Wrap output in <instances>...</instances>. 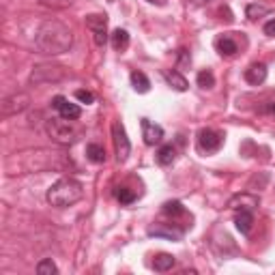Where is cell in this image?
<instances>
[{
  "label": "cell",
  "instance_id": "7a4b0ae2",
  "mask_svg": "<svg viewBox=\"0 0 275 275\" xmlns=\"http://www.w3.org/2000/svg\"><path fill=\"white\" fill-rule=\"evenodd\" d=\"M84 196V187L80 181L75 179H58L50 189H47V202L56 209H67L75 202H80Z\"/></svg>",
  "mask_w": 275,
  "mask_h": 275
},
{
  "label": "cell",
  "instance_id": "7402d4cb",
  "mask_svg": "<svg viewBox=\"0 0 275 275\" xmlns=\"http://www.w3.org/2000/svg\"><path fill=\"white\" fill-rule=\"evenodd\" d=\"M245 13H248L250 19H254V22H256L258 17H264V15L269 13V7H264V5H250L248 9H245Z\"/></svg>",
  "mask_w": 275,
  "mask_h": 275
},
{
  "label": "cell",
  "instance_id": "277c9868",
  "mask_svg": "<svg viewBox=\"0 0 275 275\" xmlns=\"http://www.w3.org/2000/svg\"><path fill=\"white\" fill-rule=\"evenodd\" d=\"M112 140H114V149H116L119 161H127V157L131 153V142H129V138H127L125 127L119 121L112 123Z\"/></svg>",
  "mask_w": 275,
  "mask_h": 275
},
{
  "label": "cell",
  "instance_id": "9c48e42d",
  "mask_svg": "<svg viewBox=\"0 0 275 275\" xmlns=\"http://www.w3.org/2000/svg\"><path fill=\"white\" fill-rule=\"evenodd\" d=\"M258 204H260L258 196H254L250 191H243V194L232 196V198L228 200V209H232V211H254V209H258Z\"/></svg>",
  "mask_w": 275,
  "mask_h": 275
},
{
  "label": "cell",
  "instance_id": "52a82bcc",
  "mask_svg": "<svg viewBox=\"0 0 275 275\" xmlns=\"http://www.w3.org/2000/svg\"><path fill=\"white\" fill-rule=\"evenodd\" d=\"M65 75L63 67H56V65H39L35 67V71L31 73V82L33 84H41V82H56Z\"/></svg>",
  "mask_w": 275,
  "mask_h": 275
},
{
  "label": "cell",
  "instance_id": "f1b7e54d",
  "mask_svg": "<svg viewBox=\"0 0 275 275\" xmlns=\"http://www.w3.org/2000/svg\"><path fill=\"white\" fill-rule=\"evenodd\" d=\"M264 35L275 37V17H273V19H269V22L264 24Z\"/></svg>",
  "mask_w": 275,
  "mask_h": 275
},
{
  "label": "cell",
  "instance_id": "2e32d148",
  "mask_svg": "<svg viewBox=\"0 0 275 275\" xmlns=\"http://www.w3.org/2000/svg\"><path fill=\"white\" fill-rule=\"evenodd\" d=\"M131 86L138 93H149L151 91V80L142 71H131Z\"/></svg>",
  "mask_w": 275,
  "mask_h": 275
},
{
  "label": "cell",
  "instance_id": "8fae6325",
  "mask_svg": "<svg viewBox=\"0 0 275 275\" xmlns=\"http://www.w3.org/2000/svg\"><path fill=\"white\" fill-rule=\"evenodd\" d=\"M140 125H142V138H144L146 146H155V144H159L163 140V129L159 125L151 123L149 119H142Z\"/></svg>",
  "mask_w": 275,
  "mask_h": 275
},
{
  "label": "cell",
  "instance_id": "5bb4252c",
  "mask_svg": "<svg viewBox=\"0 0 275 275\" xmlns=\"http://www.w3.org/2000/svg\"><path fill=\"white\" fill-rule=\"evenodd\" d=\"M174 264H176V260H174L172 254H157L155 260H153V269L163 273V271H170Z\"/></svg>",
  "mask_w": 275,
  "mask_h": 275
},
{
  "label": "cell",
  "instance_id": "7c38bea8",
  "mask_svg": "<svg viewBox=\"0 0 275 275\" xmlns=\"http://www.w3.org/2000/svg\"><path fill=\"white\" fill-rule=\"evenodd\" d=\"M245 80L252 86H260L264 80H267V65L264 63H254L245 69Z\"/></svg>",
  "mask_w": 275,
  "mask_h": 275
},
{
  "label": "cell",
  "instance_id": "ba28073f",
  "mask_svg": "<svg viewBox=\"0 0 275 275\" xmlns=\"http://www.w3.org/2000/svg\"><path fill=\"white\" fill-rule=\"evenodd\" d=\"M52 105H54V110H58V114H61V119L75 121V119H80V116H82L80 105H75V103H71L69 99H65L63 95H56L54 99H52Z\"/></svg>",
  "mask_w": 275,
  "mask_h": 275
},
{
  "label": "cell",
  "instance_id": "e0dca14e",
  "mask_svg": "<svg viewBox=\"0 0 275 275\" xmlns=\"http://www.w3.org/2000/svg\"><path fill=\"white\" fill-rule=\"evenodd\" d=\"M176 159V149L172 144H163L159 151H157V161L161 166H172Z\"/></svg>",
  "mask_w": 275,
  "mask_h": 275
},
{
  "label": "cell",
  "instance_id": "4dcf8cb0",
  "mask_svg": "<svg viewBox=\"0 0 275 275\" xmlns=\"http://www.w3.org/2000/svg\"><path fill=\"white\" fill-rule=\"evenodd\" d=\"M149 3H153V5H163V0H149Z\"/></svg>",
  "mask_w": 275,
  "mask_h": 275
},
{
  "label": "cell",
  "instance_id": "ffe728a7",
  "mask_svg": "<svg viewBox=\"0 0 275 275\" xmlns=\"http://www.w3.org/2000/svg\"><path fill=\"white\" fill-rule=\"evenodd\" d=\"M86 157L93 163H103L105 161V149L101 144H88L86 146Z\"/></svg>",
  "mask_w": 275,
  "mask_h": 275
},
{
  "label": "cell",
  "instance_id": "83f0119b",
  "mask_svg": "<svg viewBox=\"0 0 275 275\" xmlns=\"http://www.w3.org/2000/svg\"><path fill=\"white\" fill-rule=\"evenodd\" d=\"M75 97H77V101H82V103H95V95L91 91H84V88H80V91H75Z\"/></svg>",
  "mask_w": 275,
  "mask_h": 275
},
{
  "label": "cell",
  "instance_id": "6da1fadb",
  "mask_svg": "<svg viewBox=\"0 0 275 275\" xmlns=\"http://www.w3.org/2000/svg\"><path fill=\"white\" fill-rule=\"evenodd\" d=\"M35 45L43 54H52V56L65 54L73 45V35L61 22H43L41 28L37 31Z\"/></svg>",
  "mask_w": 275,
  "mask_h": 275
},
{
  "label": "cell",
  "instance_id": "603a6c76",
  "mask_svg": "<svg viewBox=\"0 0 275 275\" xmlns=\"http://www.w3.org/2000/svg\"><path fill=\"white\" fill-rule=\"evenodd\" d=\"M196 82H198V86L200 88H213L215 86V75H213V71H200L198 73V77H196Z\"/></svg>",
  "mask_w": 275,
  "mask_h": 275
},
{
  "label": "cell",
  "instance_id": "5b68a950",
  "mask_svg": "<svg viewBox=\"0 0 275 275\" xmlns=\"http://www.w3.org/2000/svg\"><path fill=\"white\" fill-rule=\"evenodd\" d=\"M86 26L91 28L95 35V43L105 45V41H107V15H103V13L86 15Z\"/></svg>",
  "mask_w": 275,
  "mask_h": 275
},
{
  "label": "cell",
  "instance_id": "30bf717a",
  "mask_svg": "<svg viewBox=\"0 0 275 275\" xmlns=\"http://www.w3.org/2000/svg\"><path fill=\"white\" fill-rule=\"evenodd\" d=\"M28 95H24V93H15V95H11V97H7V99L3 101V116L5 119H9V116H13V114H17V112H22V110H26L28 107Z\"/></svg>",
  "mask_w": 275,
  "mask_h": 275
},
{
  "label": "cell",
  "instance_id": "9a60e30c",
  "mask_svg": "<svg viewBox=\"0 0 275 275\" xmlns=\"http://www.w3.org/2000/svg\"><path fill=\"white\" fill-rule=\"evenodd\" d=\"M215 45H217V52H219L222 56H234V54L239 52L237 43H234L230 37H226V35H224V37H219L217 41H215Z\"/></svg>",
  "mask_w": 275,
  "mask_h": 275
},
{
  "label": "cell",
  "instance_id": "ac0fdd59",
  "mask_svg": "<svg viewBox=\"0 0 275 275\" xmlns=\"http://www.w3.org/2000/svg\"><path fill=\"white\" fill-rule=\"evenodd\" d=\"M166 80H168V84L174 88V91H179V93H185L189 88L187 80H185L179 71H168V73H166Z\"/></svg>",
  "mask_w": 275,
  "mask_h": 275
},
{
  "label": "cell",
  "instance_id": "4fadbf2b",
  "mask_svg": "<svg viewBox=\"0 0 275 275\" xmlns=\"http://www.w3.org/2000/svg\"><path fill=\"white\" fill-rule=\"evenodd\" d=\"M252 224H254V215L252 211H239L237 217H234V226L241 234H250L252 232Z\"/></svg>",
  "mask_w": 275,
  "mask_h": 275
},
{
  "label": "cell",
  "instance_id": "44dd1931",
  "mask_svg": "<svg viewBox=\"0 0 275 275\" xmlns=\"http://www.w3.org/2000/svg\"><path fill=\"white\" fill-rule=\"evenodd\" d=\"M37 273H39V275H56V273H58V267L54 264L52 258H43L41 262L37 264Z\"/></svg>",
  "mask_w": 275,
  "mask_h": 275
},
{
  "label": "cell",
  "instance_id": "d6986e66",
  "mask_svg": "<svg viewBox=\"0 0 275 275\" xmlns=\"http://www.w3.org/2000/svg\"><path fill=\"white\" fill-rule=\"evenodd\" d=\"M110 41H112L114 50H125V47L129 45V33L123 31V28H116V31L110 35Z\"/></svg>",
  "mask_w": 275,
  "mask_h": 275
},
{
  "label": "cell",
  "instance_id": "484cf974",
  "mask_svg": "<svg viewBox=\"0 0 275 275\" xmlns=\"http://www.w3.org/2000/svg\"><path fill=\"white\" fill-rule=\"evenodd\" d=\"M149 234H151V237H168V239H172V241H179V239H181V232H179V230H161V228H153V230H149Z\"/></svg>",
  "mask_w": 275,
  "mask_h": 275
},
{
  "label": "cell",
  "instance_id": "8992f818",
  "mask_svg": "<svg viewBox=\"0 0 275 275\" xmlns=\"http://www.w3.org/2000/svg\"><path fill=\"white\" fill-rule=\"evenodd\" d=\"M224 144V135L213 129H200L198 131V149L202 153H217Z\"/></svg>",
  "mask_w": 275,
  "mask_h": 275
},
{
  "label": "cell",
  "instance_id": "1f68e13d",
  "mask_svg": "<svg viewBox=\"0 0 275 275\" xmlns=\"http://www.w3.org/2000/svg\"><path fill=\"white\" fill-rule=\"evenodd\" d=\"M269 110H271V112L275 114V103H271V107H269Z\"/></svg>",
  "mask_w": 275,
  "mask_h": 275
},
{
  "label": "cell",
  "instance_id": "cb8c5ba5",
  "mask_svg": "<svg viewBox=\"0 0 275 275\" xmlns=\"http://www.w3.org/2000/svg\"><path fill=\"white\" fill-rule=\"evenodd\" d=\"M116 200H119L121 204H131L135 200V194L129 189V187H116Z\"/></svg>",
  "mask_w": 275,
  "mask_h": 275
},
{
  "label": "cell",
  "instance_id": "3957f363",
  "mask_svg": "<svg viewBox=\"0 0 275 275\" xmlns=\"http://www.w3.org/2000/svg\"><path fill=\"white\" fill-rule=\"evenodd\" d=\"M47 133H50L58 144H71L75 140V131L69 127L67 119H52L47 121Z\"/></svg>",
  "mask_w": 275,
  "mask_h": 275
},
{
  "label": "cell",
  "instance_id": "f546056e",
  "mask_svg": "<svg viewBox=\"0 0 275 275\" xmlns=\"http://www.w3.org/2000/svg\"><path fill=\"white\" fill-rule=\"evenodd\" d=\"M209 3H213V0H191L194 7H204V5H209Z\"/></svg>",
  "mask_w": 275,
  "mask_h": 275
},
{
  "label": "cell",
  "instance_id": "4316f807",
  "mask_svg": "<svg viewBox=\"0 0 275 275\" xmlns=\"http://www.w3.org/2000/svg\"><path fill=\"white\" fill-rule=\"evenodd\" d=\"M39 3L47 9H69L75 0H39Z\"/></svg>",
  "mask_w": 275,
  "mask_h": 275
},
{
  "label": "cell",
  "instance_id": "d4e9b609",
  "mask_svg": "<svg viewBox=\"0 0 275 275\" xmlns=\"http://www.w3.org/2000/svg\"><path fill=\"white\" fill-rule=\"evenodd\" d=\"M163 213L166 215H172V217H176V215H183L185 209H183V204L179 200H168L163 204Z\"/></svg>",
  "mask_w": 275,
  "mask_h": 275
}]
</instances>
